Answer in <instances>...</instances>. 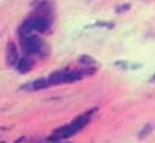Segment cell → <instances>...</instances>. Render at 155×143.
Here are the masks:
<instances>
[{
	"label": "cell",
	"mask_w": 155,
	"mask_h": 143,
	"mask_svg": "<svg viewBox=\"0 0 155 143\" xmlns=\"http://www.w3.org/2000/svg\"><path fill=\"white\" fill-rule=\"evenodd\" d=\"M21 49L28 56L35 55L43 49V41L40 37H37L34 34H31L28 37H21Z\"/></svg>",
	"instance_id": "1"
},
{
	"label": "cell",
	"mask_w": 155,
	"mask_h": 143,
	"mask_svg": "<svg viewBox=\"0 0 155 143\" xmlns=\"http://www.w3.org/2000/svg\"><path fill=\"white\" fill-rule=\"evenodd\" d=\"M31 28L37 32H46L50 28V20L46 18V15H38V17H31L28 18Z\"/></svg>",
	"instance_id": "2"
},
{
	"label": "cell",
	"mask_w": 155,
	"mask_h": 143,
	"mask_svg": "<svg viewBox=\"0 0 155 143\" xmlns=\"http://www.w3.org/2000/svg\"><path fill=\"white\" fill-rule=\"evenodd\" d=\"M88 122H90V114H84V116L76 117L70 125H71V129H73L74 134H76V132H79L81 129H84V128L88 125Z\"/></svg>",
	"instance_id": "3"
},
{
	"label": "cell",
	"mask_w": 155,
	"mask_h": 143,
	"mask_svg": "<svg viewBox=\"0 0 155 143\" xmlns=\"http://www.w3.org/2000/svg\"><path fill=\"white\" fill-rule=\"evenodd\" d=\"M15 67H17V70L20 72V73H28V72H31L32 67H34V61L26 55V56H23V58H20L17 61Z\"/></svg>",
	"instance_id": "4"
},
{
	"label": "cell",
	"mask_w": 155,
	"mask_h": 143,
	"mask_svg": "<svg viewBox=\"0 0 155 143\" xmlns=\"http://www.w3.org/2000/svg\"><path fill=\"white\" fill-rule=\"evenodd\" d=\"M18 59H20V55H18V50H17L15 44L9 43L8 44V64L9 65H15Z\"/></svg>",
	"instance_id": "5"
},
{
	"label": "cell",
	"mask_w": 155,
	"mask_h": 143,
	"mask_svg": "<svg viewBox=\"0 0 155 143\" xmlns=\"http://www.w3.org/2000/svg\"><path fill=\"white\" fill-rule=\"evenodd\" d=\"M84 78V73L79 70H73V72H65L64 73V84L67 82H76Z\"/></svg>",
	"instance_id": "6"
},
{
	"label": "cell",
	"mask_w": 155,
	"mask_h": 143,
	"mask_svg": "<svg viewBox=\"0 0 155 143\" xmlns=\"http://www.w3.org/2000/svg\"><path fill=\"white\" fill-rule=\"evenodd\" d=\"M49 85H50L49 78H38L37 81H34V82L31 84V88L35 90V91H38V90H44V88H47Z\"/></svg>",
	"instance_id": "7"
},
{
	"label": "cell",
	"mask_w": 155,
	"mask_h": 143,
	"mask_svg": "<svg viewBox=\"0 0 155 143\" xmlns=\"http://www.w3.org/2000/svg\"><path fill=\"white\" fill-rule=\"evenodd\" d=\"M64 73H65V72H62V70L53 72V73L49 76L50 84H64Z\"/></svg>",
	"instance_id": "8"
},
{
	"label": "cell",
	"mask_w": 155,
	"mask_h": 143,
	"mask_svg": "<svg viewBox=\"0 0 155 143\" xmlns=\"http://www.w3.org/2000/svg\"><path fill=\"white\" fill-rule=\"evenodd\" d=\"M79 62H81L82 65H87V67H94V65H96V59L91 58V56H88V55L79 56Z\"/></svg>",
	"instance_id": "9"
},
{
	"label": "cell",
	"mask_w": 155,
	"mask_h": 143,
	"mask_svg": "<svg viewBox=\"0 0 155 143\" xmlns=\"http://www.w3.org/2000/svg\"><path fill=\"white\" fill-rule=\"evenodd\" d=\"M34 32V29L31 28V25H29V22L26 20L21 26H20V37H28V35H31Z\"/></svg>",
	"instance_id": "10"
},
{
	"label": "cell",
	"mask_w": 155,
	"mask_h": 143,
	"mask_svg": "<svg viewBox=\"0 0 155 143\" xmlns=\"http://www.w3.org/2000/svg\"><path fill=\"white\" fill-rule=\"evenodd\" d=\"M152 129H153V125H152V123H147V125H146V126H144V128L140 131V134H138V138H140V140L146 138V137H147V134H149Z\"/></svg>",
	"instance_id": "11"
},
{
	"label": "cell",
	"mask_w": 155,
	"mask_h": 143,
	"mask_svg": "<svg viewBox=\"0 0 155 143\" xmlns=\"http://www.w3.org/2000/svg\"><path fill=\"white\" fill-rule=\"evenodd\" d=\"M117 67H126V68H140V64H132V62H126V61H117L116 62Z\"/></svg>",
	"instance_id": "12"
},
{
	"label": "cell",
	"mask_w": 155,
	"mask_h": 143,
	"mask_svg": "<svg viewBox=\"0 0 155 143\" xmlns=\"http://www.w3.org/2000/svg\"><path fill=\"white\" fill-rule=\"evenodd\" d=\"M131 8V5H125V6H122V8H117L116 11L117 12H123V11H126V9H129Z\"/></svg>",
	"instance_id": "13"
},
{
	"label": "cell",
	"mask_w": 155,
	"mask_h": 143,
	"mask_svg": "<svg viewBox=\"0 0 155 143\" xmlns=\"http://www.w3.org/2000/svg\"><path fill=\"white\" fill-rule=\"evenodd\" d=\"M149 82H152V84H153V82H155V75H152V78H150V79H149Z\"/></svg>",
	"instance_id": "14"
}]
</instances>
